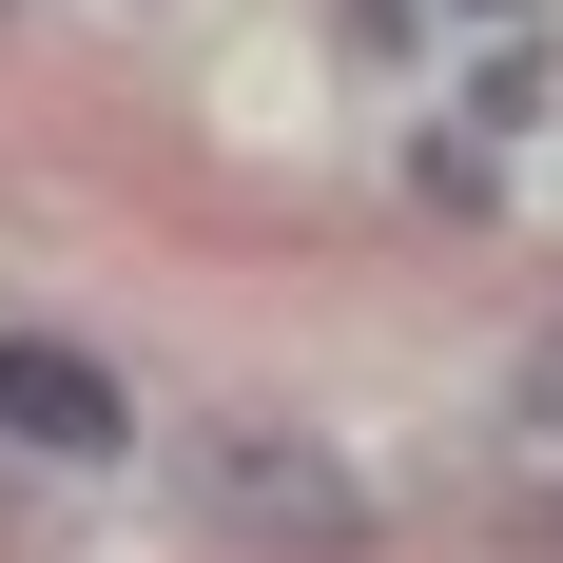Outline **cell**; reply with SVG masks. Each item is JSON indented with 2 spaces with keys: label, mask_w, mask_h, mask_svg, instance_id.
I'll return each instance as SVG.
<instances>
[{
  "label": "cell",
  "mask_w": 563,
  "mask_h": 563,
  "mask_svg": "<svg viewBox=\"0 0 563 563\" xmlns=\"http://www.w3.org/2000/svg\"><path fill=\"white\" fill-rule=\"evenodd\" d=\"M0 428H20V448H117V369L98 350H58V331H0Z\"/></svg>",
  "instance_id": "cell-2"
},
{
  "label": "cell",
  "mask_w": 563,
  "mask_h": 563,
  "mask_svg": "<svg viewBox=\"0 0 563 563\" xmlns=\"http://www.w3.org/2000/svg\"><path fill=\"white\" fill-rule=\"evenodd\" d=\"M175 506L214 525V544H273V563H331L350 525H369V486H350L311 428H195L175 448Z\"/></svg>",
  "instance_id": "cell-1"
}]
</instances>
